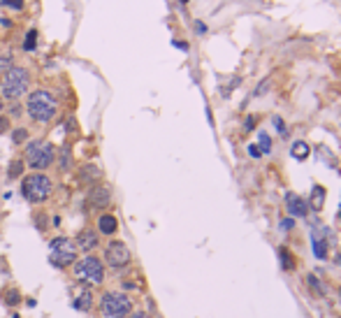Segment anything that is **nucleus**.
Instances as JSON below:
<instances>
[{
    "label": "nucleus",
    "mask_w": 341,
    "mask_h": 318,
    "mask_svg": "<svg viewBox=\"0 0 341 318\" xmlns=\"http://www.w3.org/2000/svg\"><path fill=\"white\" fill-rule=\"evenodd\" d=\"M26 112L35 123H49V121H54L56 112H58V102H56V98L49 91L37 88V91H33V93L28 95Z\"/></svg>",
    "instance_id": "obj_1"
},
{
    "label": "nucleus",
    "mask_w": 341,
    "mask_h": 318,
    "mask_svg": "<svg viewBox=\"0 0 341 318\" xmlns=\"http://www.w3.org/2000/svg\"><path fill=\"white\" fill-rule=\"evenodd\" d=\"M72 274H74L77 281H82L86 288L100 286L105 281V265H102V260L98 256L88 253V256H84L82 260H77V263L72 265Z\"/></svg>",
    "instance_id": "obj_2"
},
{
    "label": "nucleus",
    "mask_w": 341,
    "mask_h": 318,
    "mask_svg": "<svg viewBox=\"0 0 341 318\" xmlns=\"http://www.w3.org/2000/svg\"><path fill=\"white\" fill-rule=\"evenodd\" d=\"M54 193V181L44 172H35V174L26 176L21 181V195L28 200L30 204H42L51 198Z\"/></svg>",
    "instance_id": "obj_3"
},
{
    "label": "nucleus",
    "mask_w": 341,
    "mask_h": 318,
    "mask_svg": "<svg viewBox=\"0 0 341 318\" xmlns=\"http://www.w3.org/2000/svg\"><path fill=\"white\" fill-rule=\"evenodd\" d=\"M28 86H30V75H28L26 67H19V65H12L7 70L3 84H0L5 100H19L21 95H26Z\"/></svg>",
    "instance_id": "obj_4"
},
{
    "label": "nucleus",
    "mask_w": 341,
    "mask_h": 318,
    "mask_svg": "<svg viewBox=\"0 0 341 318\" xmlns=\"http://www.w3.org/2000/svg\"><path fill=\"white\" fill-rule=\"evenodd\" d=\"M54 158H56V149L47 139H35V142H30L26 147V163L35 172L47 170L54 163Z\"/></svg>",
    "instance_id": "obj_5"
},
{
    "label": "nucleus",
    "mask_w": 341,
    "mask_h": 318,
    "mask_svg": "<svg viewBox=\"0 0 341 318\" xmlns=\"http://www.w3.org/2000/svg\"><path fill=\"white\" fill-rule=\"evenodd\" d=\"M77 253L79 251L74 246V239H67V237H56L49 244V260L58 269H65L77 263Z\"/></svg>",
    "instance_id": "obj_6"
},
{
    "label": "nucleus",
    "mask_w": 341,
    "mask_h": 318,
    "mask_svg": "<svg viewBox=\"0 0 341 318\" xmlns=\"http://www.w3.org/2000/svg\"><path fill=\"white\" fill-rule=\"evenodd\" d=\"M100 311L105 318H128L132 311V302L121 291H107L100 297Z\"/></svg>",
    "instance_id": "obj_7"
},
{
    "label": "nucleus",
    "mask_w": 341,
    "mask_h": 318,
    "mask_svg": "<svg viewBox=\"0 0 341 318\" xmlns=\"http://www.w3.org/2000/svg\"><path fill=\"white\" fill-rule=\"evenodd\" d=\"M132 260V253L128 249L126 241H119V239H111L109 244L105 246V265L111 269H123L128 267Z\"/></svg>",
    "instance_id": "obj_8"
},
{
    "label": "nucleus",
    "mask_w": 341,
    "mask_h": 318,
    "mask_svg": "<svg viewBox=\"0 0 341 318\" xmlns=\"http://www.w3.org/2000/svg\"><path fill=\"white\" fill-rule=\"evenodd\" d=\"M74 246H77V251L82 253H93L95 249L100 246V235L95 230H91V228H84L82 232H77V239H74Z\"/></svg>",
    "instance_id": "obj_9"
},
{
    "label": "nucleus",
    "mask_w": 341,
    "mask_h": 318,
    "mask_svg": "<svg viewBox=\"0 0 341 318\" xmlns=\"http://www.w3.org/2000/svg\"><path fill=\"white\" fill-rule=\"evenodd\" d=\"M111 202V191L107 186H95L88 193V207L91 209H105Z\"/></svg>",
    "instance_id": "obj_10"
},
{
    "label": "nucleus",
    "mask_w": 341,
    "mask_h": 318,
    "mask_svg": "<svg viewBox=\"0 0 341 318\" xmlns=\"http://www.w3.org/2000/svg\"><path fill=\"white\" fill-rule=\"evenodd\" d=\"M286 207L290 211V216H297V219L309 214V202L304 198H299V195H295V193H288L286 195Z\"/></svg>",
    "instance_id": "obj_11"
},
{
    "label": "nucleus",
    "mask_w": 341,
    "mask_h": 318,
    "mask_svg": "<svg viewBox=\"0 0 341 318\" xmlns=\"http://www.w3.org/2000/svg\"><path fill=\"white\" fill-rule=\"evenodd\" d=\"M311 241H314V256L318 260L327 258V230H314L311 232Z\"/></svg>",
    "instance_id": "obj_12"
},
{
    "label": "nucleus",
    "mask_w": 341,
    "mask_h": 318,
    "mask_svg": "<svg viewBox=\"0 0 341 318\" xmlns=\"http://www.w3.org/2000/svg\"><path fill=\"white\" fill-rule=\"evenodd\" d=\"M91 307H93V293H91V288H82V291L74 295V300H72V309L88 311Z\"/></svg>",
    "instance_id": "obj_13"
},
{
    "label": "nucleus",
    "mask_w": 341,
    "mask_h": 318,
    "mask_svg": "<svg viewBox=\"0 0 341 318\" xmlns=\"http://www.w3.org/2000/svg\"><path fill=\"white\" fill-rule=\"evenodd\" d=\"M119 230V219L114 214H100L98 216V232L100 235H114Z\"/></svg>",
    "instance_id": "obj_14"
},
{
    "label": "nucleus",
    "mask_w": 341,
    "mask_h": 318,
    "mask_svg": "<svg viewBox=\"0 0 341 318\" xmlns=\"http://www.w3.org/2000/svg\"><path fill=\"white\" fill-rule=\"evenodd\" d=\"M100 176H102V172H100V167L93 165V163L84 165L82 170H79V181H82V184H93V181H98Z\"/></svg>",
    "instance_id": "obj_15"
},
{
    "label": "nucleus",
    "mask_w": 341,
    "mask_h": 318,
    "mask_svg": "<svg viewBox=\"0 0 341 318\" xmlns=\"http://www.w3.org/2000/svg\"><path fill=\"white\" fill-rule=\"evenodd\" d=\"M325 195H327V191H325L323 186H318V184H316L314 191H311V200H309V207L316 209V211H320V209H323V204H325Z\"/></svg>",
    "instance_id": "obj_16"
},
{
    "label": "nucleus",
    "mask_w": 341,
    "mask_h": 318,
    "mask_svg": "<svg viewBox=\"0 0 341 318\" xmlns=\"http://www.w3.org/2000/svg\"><path fill=\"white\" fill-rule=\"evenodd\" d=\"M309 151H311V149H309V144L302 142V139H299V142H295V144L290 147V154H292V158H295V160L309 158Z\"/></svg>",
    "instance_id": "obj_17"
},
{
    "label": "nucleus",
    "mask_w": 341,
    "mask_h": 318,
    "mask_svg": "<svg viewBox=\"0 0 341 318\" xmlns=\"http://www.w3.org/2000/svg\"><path fill=\"white\" fill-rule=\"evenodd\" d=\"M23 167H26V163H23L21 158H14L10 163V167H7V176H10V179H19L21 172H23Z\"/></svg>",
    "instance_id": "obj_18"
},
{
    "label": "nucleus",
    "mask_w": 341,
    "mask_h": 318,
    "mask_svg": "<svg viewBox=\"0 0 341 318\" xmlns=\"http://www.w3.org/2000/svg\"><path fill=\"white\" fill-rule=\"evenodd\" d=\"M35 47H37V30L30 28L26 33V38H23V51H33Z\"/></svg>",
    "instance_id": "obj_19"
},
{
    "label": "nucleus",
    "mask_w": 341,
    "mask_h": 318,
    "mask_svg": "<svg viewBox=\"0 0 341 318\" xmlns=\"http://www.w3.org/2000/svg\"><path fill=\"white\" fill-rule=\"evenodd\" d=\"M3 300H5L10 307H17L19 302H21V293H19L17 288H10V291L3 293Z\"/></svg>",
    "instance_id": "obj_20"
},
{
    "label": "nucleus",
    "mask_w": 341,
    "mask_h": 318,
    "mask_svg": "<svg viewBox=\"0 0 341 318\" xmlns=\"http://www.w3.org/2000/svg\"><path fill=\"white\" fill-rule=\"evenodd\" d=\"M279 258H281V267L283 269H292L295 267V260H292L290 251L288 249H279Z\"/></svg>",
    "instance_id": "obj_21"
},
{
    "label": "nucleus",
    "mask_w": 341,
    "mask_h": 318,
    "mask_svg": "<svg viewBox=\"0 0 341 318\" xmlns=\"http://www.w3.org/2000/svg\"><path fill=\"white\" fill-rule=\"evenodd\" d=\"M258 139H260V154H272V137H270V135H267V132H260V135H258Z\"/></svg>",
    "instance_id": "obj_22"
},
{
    "label": "nucleus",
    "mask_w": 341,
    "mask_h": 318,
    "mask_svg": "<svg viewBox=\"0 0 341 318\" xmlns=\"http://www.w3.org/2000/svg\"><path fill=\"white\" fill-rule=\"evenodd\" d=\"M307 284L311 286V288H314L318 295H325V288L320 286V281H318V276H316V274H307Z\"/></svg>",
    "instance_id": "obj_23"
},
{
    "label": "nucleus",
    "mask_w": 341,
    "mask_h": 318,
    "mask_svg": "<svg viewBox=\"0 0 341 318\" xmlns=\"http://www.w3.org/2000/svg\"><path fill=\"white\" fill-rule=\"evenodd\" d=\"M26 139H28L26 128H17V130L12 132V142H14V144H21V142H26Z\"/></svg>",
    "instance_id": "obj_24"
},
{
    "label": "nucleus",
    "mask_w": 341,
    "mask_h": 318,
    "mask_svg": "<svg viewBox=\"0 0 341 318\" xmlns=\"http://www.w3.org/2000/svg\"><path fill=\"white\" fill-rule=\"evenodd\" d=\"M7 130H10V116L0 114V135H5Z\"/></svg>",
    "instance_id": "obj_25"
},
{
    "label": "nucleus",
    "mask_w": 341,
    "mask_h": 318,
    "mask_svg": "<svg viewBox=\"0 0 341 318\" xmlns=\"http://www.w3.org/2000/svg\"><path fill=\"white\" fill-rule=\"evenodd\" d=\"M279 225H281V230H283V232H288V230L295 228V219H292V216H290V219H283Z\"/></svg>",
    "instance_id": "obj_26"
},
{
    "label": "nucleus",
    "mask_w": 341,
    "mask_h": 318,
    "mask_svg": "<svg viewBox=\"0 0 341 318\" xmlns=\"http://www.w3.org/2000/svg\"><path fill=\"white\" fill-rule=\"evenodd\" d=\"M248 156H251V158H260V149H258V144H248Z\"/></svg>",
    "instance_id": "obj_27"
},
{
    "label": "nucleus",
    "mask_w": 341,
    "mask_h": 318,
    "mask_svg": "<svg viewBox=\"0 0 341 318\" xmlns=\"http://www.w3.org/2000/svg\"><path fill=\"white\" fill-rule=\"evenodd\" d=\"M3 5H10V7H14V10H21V5H23V0H0Z\"/></svg>",
    "instance_id": "obj_28"
},
{
    "label": "nucleus",
    "mask_w": 341,
    "mask_h": 318,
    "mask_svg": "<svg viewBox=\"0 0 341 318\" xmlns=\"http://www.w3.org/2000/svg\"><path fill=\"white\" fill-rule=\"evenodd\" d=\"M0 67H3V70H10V67H12V58H10V56H0Z\"/></svg>",
    "instance_id": "obj_29"
},
{
    "label": "nucleus",
    "mask_w": 341,
    "mask_h": 318,
    "mask_svg": "<svg viewBox=\"0 0 341 318\" xmlns=\"http://www.w3.org/2000/svg\"><path fill=\"white\" fill-rule=\"evenodd\" d=\"M274 126H276V130H279V132H286V123H283L281 116H274Z\"/></svg>",
    "instance_id": "obj_30"
},
{
    "label": "nucleus",
    "mask_w": 341,
    "mask_h": 318,
    "mask_svg": "<svg viewBox=\"0 0 341 318\" xmlns=\"http://www.w3.org/2000/svg\"><path fill=\"white\" fill-rule=\"evenodd\" d=\"M63 170H67V167H70V151H67V149H63Z\"/></svg>",
    "instance_id": "obj_31"
},
{
    "label": "nucleus",
    "mask_w": 341,
    "mask_h": 318,
    "mask_svg": "<svg viewBox=\"0 0 341 318\" xmlns=\"http://www.w3.org/2000/svg\"><path fill=\"white\" fill-rule=\"evenodd\" d=\"M195 33H200V35L207 33V26H204V21H195Z\"/></svg>",
    "instance_id": "obj_32"
},
{
    "label": "nucleus",
    "mask_w": 341,
    "mask_h": 318,
    "mask_svg": "<svg viewBox=\"0 0 341 318\" xmlns=\"http://www.w3.org/2000/svg\"><path fill=\"white\" fill-rule=\"evenodd\" d=\"M267 86H270V79H264L262 84H260L258 88H255V95H260V93H264V91H267Z\"/></svg>",
    "instance_id": "obj_33"
},
{
    "label": "nucleus",
    "mask_w": 341,
    "mask_h": 318,
    "mask_svg": "<svg viewBox=\"0 0 341 318\" xmlns=\"http://www.w3.org/2000/svg\"><path fill=\"white\" fill-rule=\"evenodd\" d=\"M128 318H151L146 311H132V313H128Z\"/></svg>",
    "instance_id": "obj_34"
},
{
    "label": "nucleus",
    "mask_w": 341,
    "mask_h": 318,
    "mask_svg": "<svg viewBox=\"0 0 341 318\" xmlns=\"http://www.w3.org/2000/svg\"><path fill=\"white\" fill-rule=\"evenodd\" d=\"M176 47V49H181V51H188V44L186 42H181V40H174V42H172Z\"/></svg>",
    "instance_id": "obj_35"
},
{
    "label": "nucleus",
    "mask_w": 341,
    "mask_h": 318,
    "mask_svg": "<svg viewBox=\"0 0 341 318\" xmlns=\"http://www.w3.org/2000/svg\"><path fill=\"white\" fill-rule=\"evenodd\" d=\"M255 121H258L255 116H248V119H246V130H251V128L255 126Z\"/></svg>",
    "instance_id": "obj_36"
},
{
    "label": "nucleus",
    "mask_w": 341,
    "mask_h": 318,
    "mask_svg": "<svg viewBox=\"0 0 341 318\" xmlns=\"http://www.w3.org/2000/svg\"><path fill=\"white\" fill-rule=\"evenodd\" d=\"M12 114H14V116L21 114V107H19V104H14V107H12Z\"/></svg>",
    "instance_id": "obj_37"
},
{
    "label": "nucleus",
    "mask_w": 341,
    "mask_h": 318,
    "mask_svg": "<svg viewBox=\"0 0 341 318\" xmlns=\"http://www.w3.org/2000/svg\"><path fill=\"white\" fill-rule=\"evenodd\" d=\"M336 265H339V267H341V253H339V256H336Z\"/></svg>",
    "instance_id": "obj_38"
},
{
    "label": "nucleus",
    "mask_w": 341,
    "mask_h": 318,
    "mask_svg": "<svg viewBox=\"0 0 341 318\" xmlns=\"http://www.w3.org/2000/svg\"><path fill=\"white\" fill-rule=\"evenodd\" d=\"M0 114H3V98H0Z\"/></svg>",
    "instance_id": "obj_39"
},
{
    "label": "nucleus",
    "mask_w": 341,
    "mask_h": 318,
    "mask_svg": "<svg viewBox=\"0 0 341 318\" xmlns=\"http://www.w3.org/2000/svg\"><path fill=\"white\" fill-rule=\"evenodd\" d=\"M179 3H181V5H186V3H188V0H179Z\"/></svg>",
    "instance_id": "obj_40"
},
{
    "label": "nucleus",
    "mask_w": 341,
    "mask_h": 318,
    "mask_svg": "<svg viewBox=\"0 0 341 318\" xmlns=\"http://www.w3.org/2000/svg\"><path fill=\"white\" fill-rule=\"evenodd\" d=\"M339 219H341V209H339Z\"/></svg>",
    "instance_id": "obj_41"
},
{
    "label": "nucleus",
    "mask_w": 341,
    "mask_h": 318,
    "mask_svg": "<svg viewBox=\"0 0 341 318\" xmlns=\"http://www.w3.org/2000/svg\"><path fill=\"white\" fill-rule=\"evenodd\" d=\"M0 84H3V79H0Z\"/></svg>",
    "instance_id": "obj_42"
}]
</instances>
